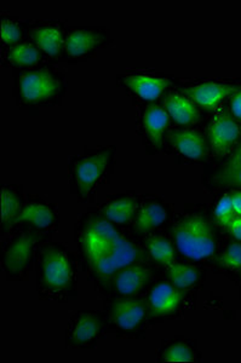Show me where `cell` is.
Masks as SVG:
<instances>
[{
  "instance_id": "cell-1",
  "label": "cell",
  "mask_w": 241,
  "mask_h": 363,
  "mask_svg": "<svg viewBox=\"0 0 241 363\" xmlns=\"http://www.w3.org/2000/svg\"><path fill=\"white\" fill-rule=\"evenodd\" d=\"M80 244L89 267L100 279H111L143 258L141 248L125 239L104 218L89 219L82 231Z\"/></svg>"
},
{
  "instance_id": "cell-2",
  "label": "cell",
  "mask_w": 241,
  "mask_h": 363,
  "mask_svg": "<svg viewBox=\"0 0 241 363\" xmlns=\"http://www.w3.org/2000/svg\"><path fill=\"white\" fill-rule=\"evenodd\" d=\"M172 235L177 250L189 259H206L216 252L215 230L203 216H188L179 219L172 228Z\"/></svg>"
},
{
  "instance_id": "cell-3",
  "label": "cell",
  "mask_w": 241,
  "mask_h": 363,
  "mask_svg": "<svg viewBox=\"0 0 241 363\" xmlns=\"http://www.w3.org/2000/svg\"><path fill=\"white\" fill-rule=\"evenodd\" d=\"M61 83L47 70H32L22 74L20 91L27 102H43L57 95Z\"/></svg>"
},
{
  "instance_id": "cell-4",
  "label": "cell",
  "mask_w": 241,
  "mask_h": 363,
  "mask_svg": "<svg viewBox=\"0 0 241 363\" xmlns=\"http://www.w3.org/2000/svg\"><path fill=\"white\" fill-rule=\"evenodd\" d=\"M240 137V128L227 112H220L208 128V143L216 155L222 157L233 149Z\"/></svg>"
},
{
  "instance_id": "cell-5",
  "label": "cell",
  "mask_w": 241,
  "mask_h": 363,
  "mask_svg": "<svg viewBox=\"0 0 241 363\" xmlns=\"http://www.w3.org/2000/svg\"><path fill=\"white\" fill-rule=\"evenodd\" d=\"M71 262L66 253L57 248H50L44 253L42 260V277L44 284L52 289H65L71 284Z\"/></svg>"
},
{
  "instance_id": "cell-6",
  "label": "cell",
  "mask_w": 241,
  "mask_h": 363,
  "mask_svg": "<svg viewBox=\"0 0 241 363\" xmlns=\"http://www.w3.org/2000/svg\"><path fill=\"white\" fill-rule=\"evenodd\" d=\"M237 87L230 86L228 84L208 83L198 84L194 86L184 89L183 92L191 99L194 104L205 109H213L220 102H223L229 96L237 94Z\"/></svg>"
},
{
  "instance_id": "cell-7",
  "label": "cell",
  "mask_w": 241,
  "mask_h": 363,
  "mask_svg": "<svg viewBox=\"0 0 241 363\" xmlns=\"http://www.w3.org/2000/svg\"><path fill=\"white\" fill-rule=\"evenodd\" d=\"M109 161V153L101 152L91 157H84L74 169L75 181L80 191L88 194L103 174Z\"/></svg>"
},
{
  "instance_id": "cell-8",
  "label": "cell",
  "mask_w": 241,
  "mask_h": 363,
  "mask_svg": "<svg viewBox=\"0 0 241 363\" xmlns=\"http://www.w3.org/2000/svg\"><path fill=\"white\" fill-rule=\"evenodd\" d=\"M170 145L191 160H203L208 154L204 136L196 130H175L167 135Z\"/></svg>"
},
{
  "instance_id": "cell-9",
  "label": "cell",
  "mask_w": 241,
  "mask_h": 363,
  "mask_svg": "<svg viewBox=\"0 0 241 363\" xmlns=\"http://www.w3.org/2000/svg\"><path fill=\"white\" fill-rule=\"evenodd\" d=\"M152 277L150 269L140 263L128 265L113 277L114 287L121 296H136L146 287Z\"/></svg>"
},
{
  "instance_id": "cell-10",
  "label": "cell",
  "mask_w": 241,
  "mask_h": 363,
  "mask_svg": "<svg viewBox=\"0 0 241 363\" xmlns=\"http://www.w3.org/2000/svg\"><path fill=\"white\" fill-rule=\"evenodd\" d=\"M35 242L37 238L32 234H25L13 240L5 250L4 265L6 270L11 274L23 272L30 264Z\"/></svg>"
},
{
  "instance_id": "cell-11",
  "label": "cell",
  "mask_w": 241,
  "mask_h": 363,
  "mask_svg": "<svg viewBox=\"0 0 241 363\" xmlns=\"http://www.w3.org/2000/svg\"><path fill=\"white\" fill-rule=\"evenodd\" d=\"M145 315L146 306L136 299L116 301L111 306V318L121 330H135L141 325Z\"/></svg>"
},
{
  "instance_id": "cell-12",
  "label": "cell",
  "mask_w": 241,
  "mask_h": 363,
  "mask_svg": "<svg viewBox=\"0 0 241 363\" xmlns=\"http://www.w3.org/2000/svg\"><path fill=\"white\" fill-rule=\"evenodd\" d=\"M182 299V291L167 282H162L155 286L148 297L150 309L157 315L174 313L179 308Z\"/></svg>"
},
{
  "instance_id": "cell-13",
  "label": "cell",
  "mask_w": 241,
  "mask_h": 363,
  "mask_svg": "<svg viewBox=\"0 0 241 363\" xmlns=\"http://www.w3.org/2000/svg\"><path fill=\"white\" fill-rule=\"evenodd\" d=\"M164 108L171 119L179 125L196 124L200 120L199 109L196 104L186 96L172 95L167 96L164 99Z\"/></svg>"
},
{
  "instance_id": "cell-14",
  "label": "cell",
  "mask_w": 241,
  "mask_h": 363,
  "mask_svg": "<svg viewBox=\"0 0 241 363\" xmlns=\"http://www.w3.org/2000/svg\"><path fill=\"white\" fill-rule=\"evenodd\" d=\"M126 86L136 92L141 99L146 101H155L162 96L170 85L169 79L150 77V75L133 74L124 78Z\"/></svg>"
},
{
  "instance_id": "cell-15",
  "label": "cell",
  "mask_w": 241,
  "mask_h": 363,
  "mask_svg": "<svg viewBox=\"0 0 241 363\" xmlns=\"http://www.w3.org/2000/svg\"><path fill=\"white\" fill-rule=\"evenodd\" d=\"M102 40L103 37L94 30L77 29L67 37L65 48H66L67 54L69 56L79 57L88 54L92 49H95L96 46L102 43Z\"/></svg>"
},
{
  "instance_id": "cell-16",
  "label": "cell",
  "mask_w": 241,
  "mask_h": 363,
  "mask_svg": "<svg viewBox=\"0 0 241 363\" xmlns=\"http://www.w3.org/2000/svg\"><path fill=\"white\" fill-rule=\"evenodd\" d=\"M170 116L164 108L159 106H150L147 107L143 124L146 128L147 136L150 137V142L153 145L160 147L162 142V135L169 125Z\"/></svg>"
},
{
  "instance_id": "cell-17",
  "label": "cell",
  "mask_w": 241,
  "mask_h": 363,
  "mask_svg": "<svg viewBox=\"0 0 241 363\" xmlns=\"http://www.w3.org/2000/svg\"><path fill=\"white\" fill-rule=\"evenodd\" d=\"M215 182L220 186L241 188V142L234 149L233 153L220 166L215 174Z\"/></svg>"
},
{
  "instance_id": "cell-18",
  "label": "cell",
  "mask_w": 241,
  "mask_h": 363,
  "mask_svg": "<svg viewBox=\"0 0 241 363\" xmlns=\"http://www.w3.org/2000/svg\"><path fill=\"white\" fill-rule=\"evenodd\" d=\"M167 218V211L159 203H150L142 207L136 218L138 233H147L160 227Z\"/></svg>"
},
{
  "instance_id": "cell-19",
  "label": "cell",
  "mask_w": 241,
  "mask_h": 363,
  "mask_svg": "<svg viewBox=\"0 0 241 363\" xmlns=\"http://www.w3.org/2000/svg\"><path fill=\"white\" fill-rule=\"evenodd\" d=\"M32 39L39 49H42L50 56H57L63 46V35L61 30L56 27H42L34 29Z\"/></svg>"
},
{
  "instance_id": "cell-20",
  "label": "cell",
  "mask_w": 241,
  "mask_h": 363,
  "mask_svg": "<svg viewBox=\"0 0 241 363\" xmlns=\"http://www.w3.org/2000/svg\"><path fill=\"white\" fill-rule=\"evenodd\" d=\"M101 323L94 314H82L75 320L72 327L71 339L75 344L91 342L100 332Z\"/></svg>"
},
{
  "instance_id": "cell-21",
  "label": "cell",
  "mask_w": 241,
  "mask_h": 363,
  "mask_svg": "<svg viewBox=\"0 0 241 363\" xmlns=\"http://www.w3.org/2000/svg\"><path fill=\"white\" fill-rule=\"evenodd\" d=\"M17 222L30 223L34 227L45 229L52 225L55 222L54 212L50 207L43 203H30L28 206L22 208Z\"/></svg>"
},
{
  "instance_id": "cell-22",
  "label": "cell",
  "mask_w": 241,
  "mask_h": 363,
  "mask_svg": "<svg viewBox=\"0 0 241 363\" xmlns=\"http://www.w3.org/2000/svg\"><path fill=\"white\" fill-rule=\"evenodd\" d=\"M138 210V203L131 198L114 200L104 207V216L109 222L116 224H128L131 222Z\"/></svg>"
},
{
  "instance_id": "cell-23",
  "label": "cell",
  "mask_w": 241,
  "mask_h": 363,
  "mask_svg": "<svg viewBox=\"0 0 241 363\" xmlns=\"http://www.w3.org/2000/svg\"><path fill=\"white\" fill-rule=\"evenodd\" d=\"M167 277L176 289L183 291L196 285L199 279V272L193 265L171 264L167 270Z\"/></svg>"
},
{
  "instance_id": "cell-24",
  "label": "cell",
  "mask_w": 241,
  "mask_h": 363,
  "mask_svg": "<svg viewBox=\"0 0 241 363\" xmlns=\"http://www.w3.org/2000/svg\"><path fill=\"white\" fill-rule=\"evenodd\" d=\"M21 201L13 190L1 189V225L4 229L11 227L17 222L21 213Z\"/></svg>"
},
{
  "instance_id": "cell-25",
  "label": "cell",
  "mask_w": 241,
  "mask_h": 363,
  "mask_svg": "<svg viewBox=\"0 0 241 363\" xmlns=\"http://www.w3.org/2000/svg\"><path fill=\"white\" fill-rule=\"evenodd\" d=\"M147 248L150 256L157 263L162 265H171L175 259V250L170 240L162 236H153L148 240Z\"/></svg>"
},
{
  "instance_id": "cell-26",
  "label": "cell",
  "mask_w": 241,
  "mask_h": 363,
  "mask_svg": "<svg viewBox=\"0 0 241 363\" xmlns=\"http://www.w3.org/2000/svg\"><path fill=\"white\" fill-rule=\"evenodd\" d=\"M9 58L17 66H33L40 60V52L32 44L21 43L10 49Z\"/></svg>"
},
{
  "instance_id": "cell-27",
  "label": "cell",
  "mask_w": 241,
  "mask_h": 363,
  "mask_svg": "<svg viewBox=\"0 0 241 363\" xmlns=\"http://www.w3.org/2000/svg\"><path fill=\"white\" fill-rule=\"evenodd\" d=\"M162 357L167 362H191L196 359L194 351L184 342H175L164 351Z\"/></svg>"
},
{
  "instance_id": "cell-28",
  "label": "cell",
  "mask_w": 241,
  "mask_h": 363,
  "mask_svg": "<svg viewBox=\"0 0 241 363\" xmlns=\"http://www.w3.org/2000/svg\"><path fill=\"white\" fill-rule=\"evenodd\" d=\"M218 264L228 270L241 272V244L234 242L225 248V252L218 257Z\"/></svg>"
},
{
  "instance_id": "cell-29",
  "label": "cell",
  "mask_w": 241,
  "mask_h": 363,
  "mask_svg": "<svg viewBox=\"0 0 241 363\" xmlns=\"http://www.w3.org/2000/svg\"><path fill=\"white\" fill-rule=\"evenodd\" d=\"M237 217L234 212L232 201H230V194H225L220 199L217 203L216 210H215V218L222 227L227 228L229 223Z\"/></svg>"
},
{
  "instance_id": "cell-30",
  "label": "cell",
  "mask_w": 241,
  "mask_h": 363,
  "mask_svg": "<svg viewBox=\"0 0 241 363\" xmlns=\"http://www.w3.org/2000/svg\"><path fill=\"white\" fill-rule=\"evenodd\" d=\"M21 29L13 22L4 20L1 22V28H0V38L1 42L5 44H15L21 39Z\"/></svg>"
},
{
  "instance_id": "cell-31",
  "label": "cell",
  "mask_w": 241,
  "mask_h": 363,
  "mask_svg": "<svg viewBox=\"0 0 241 363\" xmlns=\"http://www.w3.org/2000/svg\"><path fill=\"white\" fill-rule=\"evenodd\" d=\"M230 112L234 118L241 121V90L234 94L230 99Z\"/></svg>"
},
{
  "instance_id": "cell-32",
  "label": "cell",
  "mask_w": 241,
  "mask_h": 363,
  "mask_svg": "<svg viewBox=\"0 0 241 363\" xmlns=\"http://www.w3.org/2000/svg\"><path fill=\"white\" fill-rule=\"evenodd\" d=\"M229 233L235 238V239L241 241V217H235V218L229 223L228 227Z\"/></svg>"
},
{
  "instance_id": "cell-33",
  "label": "cell",
  "mask_w": 241,
  "mask_h": 363,
  "mask_svg": "<svg viewBox=\"0 0 241 363\" xmlns=\"http://www.w3.org/2000/svg\"><path fill=\"white\" fill-rule=\"evenodd\" d=\"M230 201L237 217H241V191H234L230 194Z\"/></svg>"
}]
</instances>
